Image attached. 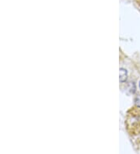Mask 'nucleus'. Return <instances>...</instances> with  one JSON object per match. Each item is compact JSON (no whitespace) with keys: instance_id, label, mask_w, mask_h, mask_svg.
I'll return each mask as SVG.
<instances>
[{"instance_id":"7ed1b4c3","label":"nucleus","mask_w":140,"mask_h":154,"mask_svg":"<svg viewBox=\"0 0 140 154\" xmlns=\"http://www.w3.org/2000/svg\"><path fill=\"white\" fill-rule=\"evenodd\" d=\"M137 3H138V5L140 6V0H137Z\"/></svg>"},{"instance_id":"f03ea898","label":"nucleus","mask_w":140,"mask_h":154,"mask_svg":"<svg viewBox=\"0 0 140 154\" xmlns=\"http://www.w3.org/2000/svg\"><path fill=\"white\" fill-rule=\"evenodd\" d=\"M135 104H136L137 107H140V96L139 95H138V96L135 98Z\"/></svg>"},{"instance_id":"20e7f679","label":"nucleus","mask_w":140,"mask_h":154,"mask_svg":"<svg viewBox=\"0 0 140 154\" xmlns=\"http://www.w3.org/2000/svg\"><path fill=\"white\" fill-rule=\"evenodd\" d=\"M139 87H140V83H139Z\"/></svg>"},{"instance_id":"f257e3e1","label":"nucleus","mask_w":140,"mask_h":154,"mask_svg":"<svg viewBox=\"0 0 140 154\" xmlns=\"http://www.w3.org/2000/svg\"><path fill=\"white\" fill-rule=\"evenodd\" d=\"M127 79V71L124 69H120V81L125 82Z\"/></svg>"}]
</instances>
